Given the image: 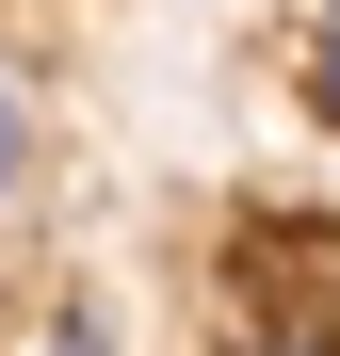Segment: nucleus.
<instances>
[{
	"label": "nucleus",
	"instance_id": "obj_1",
	"mask_svg": "<svg viewBox=\"0 0 340 356\" xmlns=\"http://www.w3.org/2000/svg\"><path fill=\"white\" fill-rule=\"evenodd\" d=\"M33 162H49V130H33V97H17V81H0V211L33 195Z\"/></svg>",
	"mask_w": 340,
	"mask_h": 356
},
{
	"label": "nucleus",
	"instance_id": "obj_2",
	"mask_svg": "<svg viewBox=\"0 0 340 356\" xmlns=\"http://www.w3.org/2000/svg\"><path fill=\"white\" fill-rule=\"evenodd\" d=\"M49 356H113V308L81 291V308H49Z\"/></svg>",
	"mask_w": 340,
	"mask_h": 356
},
{
	"label": "nucleus",
	"instance_id": "obj_3",
	"mask_svg": "<svg viewBox=\"0 0 340 356\" xmlns=\"http://www.w3.org/2000/svg\"><path fill=\"white\" fill-rule=\"evenodd\" d=\"M308 97L340 113V0H308Z\"/></svg>",
	"mask_w": 340,
	"mask_h": 356
},
{
	"label": "nucleus",
	"instance_id": "obj_4",
	"mask_svg": "<svg viewBox=\"0 0 340 356\" xmlns=\"http://www.w3.org/2000/svg\"><path fill=\"white\" fill-rule=\"evenodd\" d=\"M243 356H340V340H324V324H259Z\"/></svg>",
	"mask_w": 340,
	"mask_h": 356
}]
</instances>
